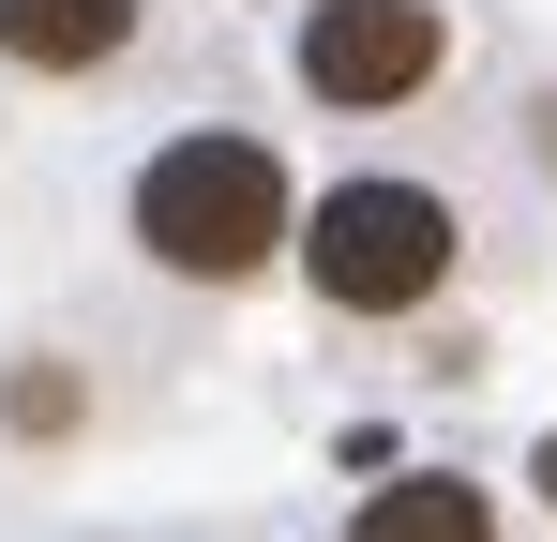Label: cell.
Listing matches in <instances>:
<instances>
[{
    "instance_id": "8992f818",
    "label": "cell",
    "mask_w": 557,
    "mask_h": 542,
    "mask_svg": "<svg viewBox=\"0 0 557 542\" xmlns=\"http://www.w3.org/2000/svg\"><path fill=\"white\" fill-rule=\"evenodd\" d=\"M0 422H15V438H61V422H76V377H15Z\"/></svg>"
},
{
    "instance_id": "277c9868",
    "label": "cell",
    "mask_w": 557,
    "mask_h": 542,
    "mask_svg": "<svg viewBox=\"0 0 557 542\" xmlns=\"http://www.w3.org/2000/svg\"><path fill=\"white\" fill-rule=\"evenodd\" d=\"M136 46V0H0V61H30V76H91Z\"/></svg>"
},
{
    "instance_id": "5b68a950",
    "label": "cell",
    "mask_w": 557,
    "mask_h": 542,
    "mask_svg": "<svg viewBox=\"0 0 557 542\" xmlns=\"http://www.w3.org/2000/svg\"><path fill=\"white\" fill-rule=\"evenodd\" d=\"M347 542H497V497L453 482V467H407V482H376L347 513Z\"/></svg>"
},
{
    "instance_id": "6da1fadb",
    "label": "cell",
    "mask_w": 557,
    "mask_h": 542,
    "mask_svg": "<svg viewBox=\"0 0 557 542\" xmlns=\"http://www.w3.org/2000/svg\"><path fill=\"white\" fill-rule=\"evenodd\" d=\"M136 242L182 271V286H242V271L301 257V196L257 136H166L136 167Z\"/></svg>"
},
{
    "instance_id": "52a82bcc",
    "label": "cell",
    "mask_w": 557,
    "mask_h": 542,
    "mask_svg": "<svg viewBox=\"0 0 557 542\" xmlns=\"http://www.w3.org/2000/svg\"><path fill=\"white\" fill-rule=\"evenodd\" d=\"M543 513H557V438H543Z\"/></svg>"
},
{
    "instance_id": "7a4b0ae2",
    "label": "cell",
    "mask_w": 557,
    "mask_h": 542,
    "mask_svg": "<svg viewBox=\"0 0 557 542\" xmlns=\"http://www.w3.org/2000/svg\"><path fill=\"white\" fill-rule=\"evenodd\" d=\"M301 286L332 317H422L453 286V196H422V181H332L301 211Z\"/></svg>"
},
{
    "instance_id": "3957f363",
    "label": "cell",
    "mask_w": 557,
    "mask_h": 542,
    "mask_svg": "<svg viewBox=\"0 0 557 542\" xmlns=\"http://www.w3.org/2000/svg\"><path fill=\"white\" fill-rule=\"evenodd\" d=\"M437 0H301V90L317 106H407L437 76Z\"/></svg>"
}]
</instances>
